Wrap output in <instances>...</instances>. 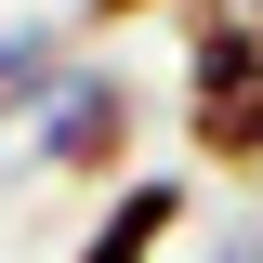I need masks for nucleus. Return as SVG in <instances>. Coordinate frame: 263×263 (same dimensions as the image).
<instances>
[{
	"label": "nucleus",
	"mask_w": 263,
	"mask_h": 263,
	"mask_svg": "<svg viewBox=\"0 0 263 263\" xmlns=\"http://www.w3.org/2000/svg\"><path fill=\"white\" fill-rule=\"evenodd\" d=\"M184 132L211 171H263V0H184Z\"/></svg>",
	"instance_id": "1"
},
{
	"label": "nucleus",
	"mask_w": 263,
	"mask_h": 263,
	"mask_svg": "<svg viewBox=\"0 0 263 263\" xmlns=\"http://www.w3.org/2000/svg\"><path fill=\"white\" fill-rule=\"evenodd\" d=\"M132 132H145V92L119 66H66L53 105H40V171L66 184H132Z\"/></svg>",
	"instance_id": "2"
},
{
	"label": "nucleus",
	"mask_w": 263,
	"mask_h": 263,
	"mask_svg": "<svg viewBox=\"0 0 263 263\" xmlns=\"http://www.w3.org/2000/svg\"><path fill=\"white\" fill-rule=\"evenodd\" d=\"M171 237H184V184H171V171H132V184L105 197V224L79 237V263H158Z\"/></svg>",
	"instance_id": "3"
},
{
	"label": "nucleus",
	"mask_w": 263,
	"mask_h": 263,
	"mask_svg": "<svg viewBox=\"0 0 263 263\" xmlns=\"http://www.w3.org/2000/svg\"><path fill=\"white\" fill-rule=\"evenodd\" d=\"M197 263H263V224H250V211H237V224H211V250H197Z\"/></svg>",
	"instance_id": "4"
},
{
	"label": "nucleus",
	"mask_w": 263,
	"mask_h": 263,
	"mask_svg": "<svg viewBox=\"0 0 263 263\" xmlns=\"http://www.w3.org/2000/svg\"><path fill=\"white\" fill-rule=\"evenodd\" d=\"M132 13H184V0H92V27H132Z\"/></svg>",
	"instance_id": "5"
}]
</instances>
